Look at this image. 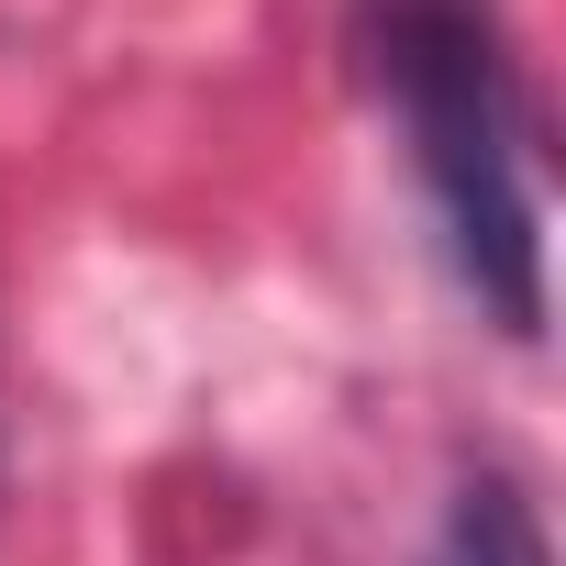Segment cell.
Wrapping results in <instances>:
<instances>
[{
    "label": "cell",
    "mask_w": 566,
    "mask_h": 566,
    "mask_svg": "<svg viewBox=\"0 0 566 566\" xmlns=\"http://www.w3.org/2000/svg\"><path fill=\"white\" fill-rule=\"evenodd\" d=\"M378 67L400 90L455 277L511 345H533L544 334V211L522 178V101L489 34V0H378Z\"/></svg>",
    "instance_id": "1"
},
{
    "label": "cell",
    "mask_w": 566,
    "mask_h": 566,
    "mask_svg": "<svg viewBox=\"0 0 566 566\" xmlns=\"http://www.w3.org/2000/svg\"><path fill=\"white\" fill-rule=\"evenodd\" d=\"M422 566H555V555H544V522H533V500L511 478H467Z\"/></svg>",
    "instance_id": "2"
}]
</instances>
